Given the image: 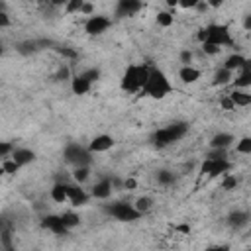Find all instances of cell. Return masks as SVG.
<instances>
[{"mask_svg":"<svg viewBox=\"0 0 251 251\" xmlns=\"http://www.w3.org/2000/svg\"><path fill=\"white\" fill-rule=\"evenodd\" d=\"M141 96H147V98H153V100H163L167 94L173 92V84L169 82L167 75L157 69V67H151L149 69V76L145 80V84L141 86Z\"/></svg>","mask_w":251,"mask_h":251,"instance_id":"1","label":"cell"},{"mask_svg":"<svg viewBox=\"0 0 251 251\" xmlns=\"http://www.w3.org/2000/svg\"><path fill=\"white\" fill-rule=\"evenodd\" d=\"M149 65H143V63H131L127 65V69L124 71L122 75V80H120V86L124 92H129V94H135L141 90V86L145 84L147 76H149Z\"/></svg>","mask_w":251,"mask_h":251,"instance_id":"2","label":"cell"},{"mask_svg":"<svg viewBox=\"0 0 251 251\" xmlns=\"http://www.w3.org/2000/svg\"><path fill=\"white\" fill-rule=\"evenodd\" d=\"M186 131H188V124H186V122H173L171 126L153 131L151 137H149V141H151L157 149H163V147H167V145H171V143L182 139V137L186 135Z\"/></svg>","mask_w":251,"mask_h":251,"instance_id":"3","label":"cell"},{"mask_svg":"<svg viewBox=\"0 0 251 251\" xmlns=\"http://www.w3.org/2000/svg\"><path fill=\"white\" fill-rule=\"evenodd\" d=\"M63 157L73 167H84V165L90 167V163H92V153L78 143H67L63 149Z\"/></svg>","mask_w":251,"mask_h":251,"instance_id":"4","label":"cell"},{"mask_svg":"<svg viewBox=\"0 0 251 251\" xmlns=\"http://www.w3.org/2000/svg\"><path fill=\"white\" fill-rule=\"evenodd\" d=\"M204 43H212L216 47H229L233 45V39L229 35V27L224 24H210L206 25V41Z\"/></svg>","mask_w":251,"mask_h":251,"instance_id":"5","label":"cell"},{"mask_svg":"<svg viewBox=\"0 0 251 251\" xmlns=\"http://www.w3.org/2000/svg\"><path fill=\"white\" fill-rule=\"evenodd\" d=\"M104 210H106L108 216H112L118 222H135V220L141 218L139 212L129 202H114L110 206H104Z\"/></svg>","mask_w":251,"mask_h":251,"instance_id":"6","label":"cell"},{"mask_svg":"<svg viewBox=\"0 0 251 251\" xmlns=\"http://www.w3.org/2000/svg\"><path fill=\"white\" fill-rule=\"evenodd\" d=\"M110 25H112V20H110L108 16H104V14H94V16H90V18L84 22V31H86L88 35H100V33H104Z\"/></svg>","mask_w":251,"mask_h":251,"instance_id":"7","label":"cell"},{"mask_svg":"<svg viewBox=\"0 0 251 251\" xmlns=\"http://www.w3.org/2000/svg\"><path fill=\"white\" fill-rule=\"evenodd\" d=\"M231 169V163L229 159H224V161H212V159H204L202 165H200V173L202 175H208V176H220V175H227Z\"/></svg>","mask_w":251,"mask_h":251,"instance_id":"8","label":"cell"},{"mask_svg":"<svg viewBox=\"0 0 251 251\" xmlns=\"http://www.w3.org/2000/svg\"><path fill=\"white\" fill-rule=\"evenodd\" d=\"M90 194L76 182H67V202H71L73 206H84L88 202Z\"/></svg>","mask_w":251,"mask_h":251,"instance_id":"9","label":"cell"},{"mask_svg":"<svg viewBox=\"0 0 251 251\" xmlns=\"http://www.w3.org/2000/svg\"><path fill=\"white\" fill-rule=\"evenodd\" d=\"M114 137L112 135H108V133H100V135H96V137H92V141L88 143V151L90 153H104V151H110L112 147H114Z\"/></svg>","mask_w":251,"mask_h":251,"instance_id":"10","label":"cell"},{"mask_svg":"<svg viewBox=\"0 0 251 251\" xmlns=\"http://www.w3.org/2000/svg\"><path fill=\"white\" fill-rule=\"evenodd\" d=\"M41 227L53 231L55 235H65V233L69 231V229L63 226L61 216H57V214H47V216H43V218H41Z\"/></svg>","mask_w":251,"mask_h":251,"instance_id":"11","label":"cell"},{"mask_svg":"<svg viewBox=\"0 0 251 251\" xmlns=\"http://www.w3.org/2000/svg\"><path fill=\"white\" fill-rule=\"evenodd\" d=\"M112 190H114L112 188V178L110 176H102L98 182H94V186L90 190V196H94L98 200H106V198H110Z\"/></svg>","mask_w":251,"mask_h":251,"instance_id":"12","label":"cell"},{"mask_svg":"<svg viewBox=\"0 0 251 251\" xmlns=\"http://www.w3.org/2000/svg\"><path fill=\"white\" fill-rule=\"evenodd\" d=\"M139 10H141V2H137V0H120V2L116 4V16H118V18L135 16Z\"/></svg>","mask_w":251,"mask_h":251,"instance_id":"13","label":"cell"},{"mask_svg":"<svg viewBox=\"0 0 251 251\" xmlns=\"http://www.w3.org/2000/svg\"><path fill=\"white\" fill-rule=\"evenodd\" d=\"M10 159L16 161L20 167H24V165H29V163L35 161V153L31 149H27V147H16L12 151V155H10Z\"/></svg>","mask_w":251,"mask_h":251,"instance_id":"14","label":"cell"},{"mask_svg":"<svg viewBox=\"0 0 251 251\" xmlns=\"http://www.w3.org/2000/svg\"><path fill=\"white\" fill-rule=\"evenodd\" d=\"M233 141H235V137H233L231 133L220 131V133H216V135L210 139V149H227L229 145H233Z\"/></svg>","mask_w":251,"mask_h":251,"instance_id":"15","label":"cell"},{"mask_svg":"<svg viewBox=\"0 0 251 251\" xmlns=\"http://www.w3.org/2000/svg\"><path fill=\"white\" fill-rule=\"evenodd\" d=\"M247 224H249V214L245 210H235V212H231L227 216V226L229 227L239 229V227H245Z\"/></svg>","mask_w":251,"mask_h":251,"instance_id":"16","label":"cell"},{"mask_svg":"<svg viewBox=\"0 0 251 251\" xmlns=\"http://www.w3.org/2000/svg\"><path fill=\"white\" fill-rule=\"evenodd\" d=\"M247 63H249V59H245V57H243V55H239V53H233V55H229V57L224 61V69H227V71L235 73V71H241Z\"/></svg>","mask_w":251,"mask_h":251,"instance_id":"17","label":"cell"},{"mask_svg":"<svg viewBox=\"0 0 251 251\" xmlns=\"http://www.w3.org/2000/svg\"><path fill=\"white\" fill-rule=\"evenodd\" d=\"M233 84H235V88H239V90H247L249 86H251V65L247 63L241 71H239V76L235 78V80H231Z\"/></svg>","mask_w":251,"mask_h":251,"instance_id":"18","label":"cell"},{"mask_svg":"<svg viewBox=\"0 0 251 251\" xmlns=\"http://www.w3.org/2000/svg\"><path fill=\"white\" fill-rule=\"evenodd\" d=\"M90 82H86L80 75H76V76H73L71 78V90H73V94H76V96H84V94H88L90 92Z\"/></svg>","mask_w":251,"mask_h":251,"instance_id":"19","label":"cell"},{"mask_svg":"<svg viewBox=\"0 0 251 251\" xmlns=\"http://www.w3.org/2000/svg\"><path fill=\"white\" fill-rule=\"evenodd\" d=\"M178 78H180L184 84H192V82H196V80L200 78V71L194 69L192 65H188V67H180V71H178Z\"/></svg>","mask_w":251,"mask_h":251,"instance_id":"20","label":"cell"},{"mask_svg":"<svg viewBox=\"0 0 251 251\" xmlns=\"http://www.w3.org/2000/svg\"><path fill=\"white\" fill-rule=\"evenodd\" d=\"M231 80H233V73L220 67L212 78V86H226V84H231Z\"/></svg>","mask_w":251,"mask_h":251,"instance_id":"21","label":"cell"},{"mask_svg":"<svg viewBox=\"0 0 251 251\" xmlns=\"http://www.w3.org/2000/svg\"><path fill=\"white\" fill-rule=\"evenodd\" d=\"M227 96H229V100L233 102V106H241V108H245V106L251 104V94H249L247 90H239V88H235V90L229 92Z\"/></svg>","mask_w":251,"mask_h":251,"instance_id":"22","label":"cell"},{"mask_svg":"<svg viewBox=\"0 0 251 251\" xmlns=\"http://www.w3.org/2000/svg\"><path fill=\"white\" fill-rule=\"evenodd\" d=\"M51 198L57 204L67 202V182H55L53 188H51Z\"/></svg>","mask_w":251,"mask_h":251,"instance_id":"23","label":"cell"},{"mask_svg":"<svg viewBox=\"0 0 251 251\" xmlns=\"http://www.w3.org/2000/svg\"><path fill=\"white\" fill-rule=\"evenodd\" d=\"M39 47H37V41L35 39H24V41H20L18 45H16V51L20 53V55H31V53H35Z\"/></svg>","mask_w":251,"mask_h":251,"instance_id":"24","label":"cell"},{"mask_svg":"<svg viewBox=\"0 0 251 251\" xmlns=\"http://www.w3.org/2000/svg\"><path fill=\"white\" fill-rule=\"evenodd\" d=\"M88 176H90V167H88V165H84V167H73V180H75L76 184L86 182Z\"/></svg>","mask_w":251,"mask_h":251,"instance_id":"25","label":"cell"},{"mask_svg":"<svg viewBox=\"0 0 251 251\" xmlns=\"http://www.w3.org/2000/svg\"><path fill=\"white\" fill-rule=\"evenodd\" d=\"M61 222H63V226L67 229H73V227H76L80 224V216L75 214V212H63L61 214Z\"/></svg>","mask_w":251,"mask_h":251,"instance_id":"26","label":"cell"},{"mask_svg":"<svg viewBox=\"0 0 251 251\" xmlns=\"http://www.w3.org/2000/svg\"><path fill=\"white\" fill-rule=\"evenodd\" d=\"M151 206H153V200H151L149 196H139V198L133 202V208L139 212V216L147 214V212L151 210Z\"/></svg>","mask_w":251,"mask_h":251,"instance_id":"27","label":"cell"},{"mask_svg":"<svg viewBox=\"0 0 251 251\" xmlns=\"http://www.w3.org/2000/svg\"><path fill=\"white\" fill-rule=\"evenodd\" d=\"M173 22H175L173 12H169V10H161V12H157V24H159L161 27H171Z\"/></svg>","mask_w":251,"mask_h":251,"instance_id":"28","label":"cell"},{"mask_svg":"<svg viewBox=\"0 0 251 251\" xmlns=\"http://www.w3.org/2000/svg\"><path fill=\"white\" fill-rule=\"evenodd\" d=\"M237 184H239V178L235 175H224V180H222L220 188L226 190V192H231V190L237 188Z\"/></svg>","mask_w":251,"mask_h":251,"instance_id":"29","label":"cell"},{"mask_svg":"<svg viewBox=\"0 0 251 251\" xmlns=\"http://www.w3.org/2000/svg\"><path fill=\"white\" fill-rule=\"evenodd\" d=\"M82 4H84V0H69L63 4V10H65V14H80Z\"/></svg>","mask_w":251,"mask_h":251,"instance_id":"30","label":"cell"},{"mask_svg":"<svg viewBox=\"0 0 251 251\" xmlns=\"http://www.w3.org/2000/svg\"><path fill=\"white\" fill-rule=\"evenodd\" d=\"M235 151L241 155H249L251 153V137H241L235 145Z\"/></svg>","mask_w":251,"mask_h":251,"instance_id":"31","label":"cell"},{"mask_svg":"<svg viewBox=\"0 0 251 251\" xmlns=\"http://www.w3.org/2000/svg\"><path fill=\"white\" fill-rule=\"evenodd\" d=\"M80 76H82L86 82L92 84V82H96V80L100 78V69H94V67H92V69H86V71L80 73Z\"/></svg>","mask_w":251,"mask_h":251,"instance_id":"32","label":"cell"},{"mask_svg":"<svg viewBox=\"0 0 251 251\" xmlns=\"http://www.w3.org/2000/svg\"><path fill=\"white\" fill-rule=\"evenodd\" d=\"M0 165H2V169H4V173H6V175H16V173L20 171V165H18L16 161H12L10 157H8V159H4Z\"/></svg>","mask_w":251,"mask_h":251,"instance_id":"33","label":"cell"},{"mask_svg":"<svg viewBox=\"0 0 251 251\" xmlns=\"http://www.w3.org/2000/svg\"><path fill=\"white\" fill-rule=\"evenodd\" d=\"M157 182L163 184V186H167V184H173L175 182V176H173L171 171H159L157 173Z\"/></svg>","mask_w":251,"mask_h":251,"instance_id":"34","label":"cell"},{"mask_svg":"<svg viewBox=\"0 0 251 251\" xmlns=\"http://www.w3.org/2000/svg\"><path fill=\"white\" fill-rule=\"evenodd\" d=\"M206 159H212V161H224V159H227V149H210V153L206 155Z\"/></svg>","mask_w":251,"mask_h":251,"instance_id":"35","label":"cell"},{"mask_svg":"<svg viewBox=\"0 0 251 251\" xmlns=\"http://www.w3.org/2000/svg\"><path fill=\"white\" fill-rule=\"evenodd\" d=\"M14 149H16L14 143H10V141H0V159H2V161L8 159Z\"/></svg>","mask_w":251,"mask_h":251,"instance_id":"36","label":"cell"},{"mask_svg":"<svg viewBox=\"0 0 251 251\" xmlns=\"http://www.w3.org/2000/svg\"><path fill=\"white\" fill-rule=\"evenodd\" d=\"M55 51L61 55V57H67V59H76V51L75 49H69V47H55Z\"/></svg>","mask_w":251,"mask_h":251,"instance_id":"37","label":"cell"},{"mask_svg":"<svg viewBox=\"0 0 251 251\" xmlns=\"http://www.w3.org/2000/svg\"><path fill=\"white\" fill-rule=\"evenodd\" d=\"M69 76H71V71H69V67L61 65V67H59V71L55 73V76H53V78H55V80H67Z\"/></svg>","mask_w":251,"mask_h":251,"instance_id":"38","label":"cell"},{"mask_svg":"<svg viewBox=\"0 0 251 251\" xmlns=\"http://www.w3.org/2000/svg\"><path fill=\"white\" fill-rule=\"evenodd\" d=\"M178 59H180V63H182V67H188V65L192 63V51H188V49H184V51H180V55H178Z\"/></svg>","mask_w":251,"mask_h":251,"instance_id":"39","label":"cell"},{"mask_svg":"<svg viewBox=\"0 0 251 251\" xmlns=\"http://www.w3.org/2000/svg\"><path fill=\"white\" fill-rule=\"evenodd\" d=\"M202 51H204L206 55H218L222 49L216 47V45H212V43H202Z\"/></svg>","mask_w":251,"mask_h":251,"instance_id":"40","label":"cell"},{"mask_svg":"<svg viewBox=\"0 0 251 251\" xmlns=\"http://www.w3.org/2000/svg\"><path fill=\"white\" fill-rule=\"evenodd\" d=\"M80 14H84V16H94V4L92 2H84L82 4V8H80Z\"/></svg>","mask_w":251,"mask_h":251,"instance_id":"41","label":"cell"},{"mask_svg":"<svg viewBox=\"0 0 251 251\" xmlns=\"http://www.w3.org/2000/svg\"><path fill=\"white\" fill-rule=\"evenodd\" d=\"M10 25H12V20H10L8 12H0V29H4V27H10Z\"/></svg>","mask_w":251,"mask_h":251,"instance_id":"42","label":"cell"},{"mask_svg":"<svg viewBox=\"0 0 251 251\" xmlns=\"http://www.w3.org/2000/svg\"><path fill=\"white\" fill-rule=\"evenodd\" d=\"M220 106H222V110H235V106H233V102L229 100V96H227V94L220 100Z\"/></svg>","mask_w":251,"mask_h":251,"instance_id":"43","label":"cell"},{"mask_svg":"<svg viewBox=\"0 0 251 251\" xmlns=\"http://www.w3.org/2000/svg\"><path fill=\"white\" fill-rule=\"evenodd\" d=\"M122 186H124L126 190H135V188H137V180L129 176V178H126V180L122 182Z\"/></svg>","mask_w":251,"mask_h":251,"instance_id":"44","label":"cell"},{"mask_svg":"<svg viewBox=\"0 0 251 251\" xmlns=\"http://www.w3.org/2000/svg\"><path fill=\"white\" fill-rule=\"evenodd\" d=\"M196 2H198V0H182V2H178V6H180L182 10H188V8H194Z\"/></svg>","mask_w":251,"mask_h":251,"instance_id":"45","label":"cell"},{"mask_svg":"<svg viewBox=\"0 0 251 251\" xmlns=\"http://www.w3.org/2000/svg\"><path fill=\"white\" fill-rule=\"evenodd\" d=\"M194 8H196L198 12H206V10H208V4H206V2H196Z\"/></svg>","mask_w":251,"mask_h":251,"instance_id":"46","label":"cell"},{"mask_svg":"<svg viewBox=\"0 0 251 251\" xmlns=\"http://www.w3.org/2000/svg\"><path fill=\"white\" fill-rule=\"evenodd\" d=\"M204 251H227V247H224V245H212V247H208Z\"/></svg>","mask_w":251,"mask_h":251,"instance_id":"47","label":"cell"},{"mask_svg":"<svg viewBox=\"0 0 251 251\" xmlns=\"http://www.w3.org/2000/svg\"><path fill=\"white\" fill-rule=\"evenodd\" d=\"M208 4V8L212 6V8H220L222 6V0H210V2H206Z\"/></svg>","mask_w":251,"mask_h":251,"instance_id":"48","label":"cell"},{"mask_svg":"<svg viewBox=\"0 0 251 251\" xmlns=\"http://www.w3.org/2000/svg\"><path fill=\"white\" fill-rule=\"evenodd\" d=\"M176 229H178V231H182V233H188V231H190V227H188L186 224H182V226H176Z\"/></svg>","mask_w":251,"mask_h":251,"instance_id":"49","label":"cell"},{"mask_svg":"<svg viewBox=\"0 0 251 251\" xmlns=\"http://www.w3.org/2000/svg\"><path fill=\"white\" fill-rule=\"evenodd\" d=\"M245 29H251V16H245V22H243Z\"/></svg>","mask_w":251,"mask_h":251,"instance_id":"50","label":"cell"},{"mask_svg":"<svg viewBox=\"0 0 251 251\" xmlns=\"http://www.w3.org/2000/svg\"><path fill=\"white\" fill-rule=\"evenodd\" d=\"M6 8H8V6H6V2H2V0H0V12H6Z\"/></svg>","mask_w":251,"mask_h":251,"instance_id":"51","label":"cell"},{"mask_svg":"<svg viewBox=\"0 0 251 251\" xmlns=\"http://www.w3.org/2000/svg\"><path fill=\"white\" fill-rule=\"evenodd\" d=\"M2 55H4V45L0 43V57H2Z\"/></svg>","mask_w":251,"mask_h":251,"instance_id":"52","label":"cell"},{"mask_svg":"<svg viewBox=\"0 0 251 251\" xmlns=\"http://www.w3.org/2000/svg\"><path fill=\"white\" fill-rule=\"evenodd\" d=\"M2 226H4V220L0 218V233H2Z\"/></svg>","mask_w":251,"mask_h":251,"instance_id":"53","label":"cell"},{"mask_svg":"<svg viewBox=\"0 0 251 251\" xmlns=\"http://www.w3.org/2000/svg\"><path fill=\"white\" fill-rule=\"evenodd\" d=\"M2 175H6V173H4V169H2V165H0V176H2Z\"/></svg>","mask_w":251,"mask_h":251,"instance_id":"54","label":"cell"},{"mask_svg":"<svg viewBox=\"0 0 251 251\" xmlns=\"http://www.w3.org/2000/svg\"><path fill=\"white\" fill-rule=\"evenodd\" d=\"M6 251H14V249H6Z\"/></svg>","mask_w":251,"mask_h":251,"instance_id":"55","label":"cell"}]
</instances>
